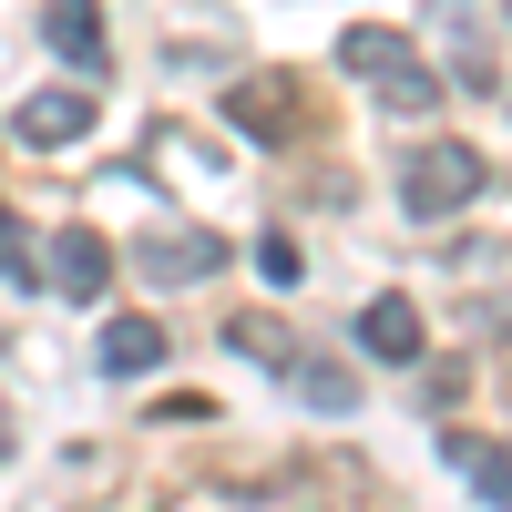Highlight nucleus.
Segmentation results:
<instances>
[{"mask_svg":"<svg viewBox=\"0 0 512 512\" xmlns=\"http://www.w3.org/2000/svg\"><path fill=\"white\" fill-rule=\"evenodd\" d=\"M338 62H349V72H359V82H369V93L390 103V113H441V72H420V62H410V41H400L390 21L338 31Z\"/></svg>","mask_w":512,"mask_h":512,"instance_id":"nucleus-1","label":"nucleus"},{"mask_svg":"<svg viewBox=\"0 0 512 512\" xmlns=\"http://www.w3.org/2000/svg\"><path fill=\"white\" fill-rule=\"evenodd\" d=\"M482 185H492V164H482L472 144H461V134H451V144H420V154L400 164V205H410L420 226H441V216H461V205H472Z\"/></svg>","mask_w":512,"mask_h":512,"instance_id":"nucleus-2","label":"nucleus"},{"mask_svg":"<svg viewBox=\"0 0 512 512\" xmlns=\"http://www.w3.org/2000/svg\"><path fill=\"white\" fill-rule=\"evenodd\" d=\"M226 123H236L246 144H267V154H277V144L308 134V93H297L287 72H246L236 93H226Z\"/></svg>","mask_w":512,"mask_h":512,"instance_id":"nucleus-3","label":"nucleus"},{"mask_svg":"<svg viewBox=\"0 0 512 512\" xmlns=\"http://www.w3.org/2000/svg\"><path fill=\"white\" fill-rule=\"evenodd\" d=\"M134 267L164 277V287H205V277L226 267V246L205 236V226H154V236H134Z\"/></svg>","mask_w":512,"mask_h":512,"instance_id":"nucleus-4","label":"nucleus"},{"mask_svg":"<svg viewBox=\"0 0 512 512\" xmlns=\"http://www.w3.org/2000/svg\"><path fill=\"white\" fill-rule=\"evenodd\" d=\"M52 287L72 297V308H93V297L113 287V236L103 226H62L52 236Z\"/></svg>","mask_w":512,"mask_h":512,"instance_id":"nucleus-5","label":"nucleus"},{"mask_svg":"<svg viewBox=\"0 0 512 512\" xmlns=\"http://www.w3.org/2000/svg\"><path fill=\"white\" fill-rule=\"evenodd\" d=\"M11 134H21L31 154H62V144L93 134V93H31V103L11 113Z\"/></svg>","mask_w":512,"mask_h":512,"instance_id":"nucleus-6","label":"nucleus"},{"mask_svg":"<svg viewBox=\"0 0 512 512\" xmlns=\"http://www.w3.org/2000/svg\"><path fill=\"white\" fill-rule=\"evenodd\" d=\"M420 338H431V328H420V308H410L400 287H379L369 308H359V349H369V359H390V369H410V359H420Z\"/></svg>","mask_w":512,"mask_h":512,"instance_id":"nucleus-7","label":"nucleus"},{"mask_svg":"<svg viewBox=\"0 0 512 512\" xmlns=\"http://www.w3.org/2000/svg\"><path fill=\"white\" fill-rule=\"evenodd\" d=\"M41 41L72 62V72H103V0H41Z\"/></svg>","mask_w":512,"mask_h":512,"instance_id":"nucleus-8","label":"nucleus"},{"mask_svg":"<svg viewBox=\"0 0 512 512\" xmlns=\"http://www.w3.org/2000/svg\"><path fill=\"white\" fill-rule=\"evenodd\" d=\"M441 461H461L482 502H512V441H472V431H441Z\"/></svg>","mask_w":512,"mask_h":512,"instance_id":"nucleus-9","label":"nucleus"},{"mask_svg":"<svg viewBox=\"0 0 512 512\" xmlns=\"http://www.w3.org/2000/svg\"><path fill=\"white\" fill-rule=\"evenodd\" d=\"M93 359H103L113 379H144V369L164 359V328H154V318H103V349H93Z\"/></svg>","mask_w":512,"mask_h":512,"instance_id":"nucleus-10","label":"nucleus"},{"mask_svg":"<svg viewBox=\"0 0 512 512\" xmlns=\"http://www.w3.org/2000/svg\"><path fill=\"white\" fill-rule=\"evenodd\" d=\"M226 349H246L256 369H277V379L297 369V338H287V328H277L267 308H236V318H226Z\"/></svg>","mask_w":512,"mask_h":512,"instance_id":"nucleus-11","label":"nucleus"},{"mask_svg":"<svg viewBox=\"0 0 512 512\" xmlns=\"http://www.w3.org/2000/svg\"><path fill=\"white\" fill-rule=\"evenodd\" d=\"M287 379H297V400H308V410H349V400H359V379L338 369V359H308V349H297Z\"/></svg>","mask_w":512,"mask_h":512,"instance_id":"nucleus-12","label":"nucleus"},{"mask_svg":"<svg viewBox=\"0 0 512 512\" xmlns=\"http://www.w3.org/2000/svg\"><path fill=\"white\" fill-rule=\"evenodd\" d=\"M31 267H41V256H31V236L11 226V205H0V277H31Z\"/></svg>","mask_w":512,"mask_h":512,"instance_id":"nucleus-13","label":"nucleus"},{"mask_svg":"<svg viewBox=\"0 0 512 512\" xmlns=\"http://www.w3.org/2000/svg\"><path fill=\"white\" fill-rule=\"evenodd\" d=\"M256 267H267L277 287H297V246H287V236H267V246H256Z\"/></svg>","mask_w":512,"mask_h":512,"instance_id":"nucleus-14","label":"nucleus"},{"mask_svg":"<svg viewBox=\"0 0 512 512\" xmlns=\"http://www.w3.org/2000/svg\"><path fill=\"white\" fill-rule=\"evenodd\" d=\"M0 461H11V420H0Z\"/></svg>","mask_w":512,"mask_h":512,"instance_id":"nucleus-15","label":"nucleus"}]
</instances>
